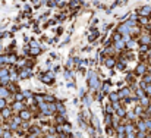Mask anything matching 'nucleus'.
I'll list each match as a JSON object with an SVG mask.
<instances>
[{
  "label": "nucleus",
  "mask_w": 151,
  "mask_h": 138,
  "mask_svg": "<svg viewBox=\"0 0 151 138\" xmlns=\"http://www.w3.org/2000/svg\"><path fill=\"white\" fill-rule=\"evenodd\" d=\"M90 85H91V88H97L98 87V81H97V76H96L94 72L90 74Z\"/></svg>",
  "instance_id": "1"
},
{
  "label": "nucleus",
  "mask_w": 151,
  "mask_h": 138,
  "mask_svg": "<svg viewBox=\"0 0 151 138\" xmlns=\"http://www.w3.org/2000/svg\"><path fill=\"white\" fill-rule=\"evenodd\" d=\"M9 94H10V93L7 91L5 87H0V98H6V97L9 96Z\"/></svg>",
  "instance_id": "2"
},
{
  "label": "nucleus",
  "mask_w": 151,
  "mask_h": 138,
  "mask_svg": "<svg viewBox=\"0 0 151 138\" xmlns=\"http://www.w3.org/2000/svg\"><path fill=\"white\" fill-rule=\"evenodd\" d=\"M12 107H13L15 110H18V112H22V110H23L22 103H21V101H15L13 104H12Z\"/></svg>",
  "instance_id": "3"
},
{
  "label": "nucleus",
  "mask_w": 151,
  "mask_h": 138,
  "mask_svg": "<svg viewBox=\"0 0 151 138\" xmlns=\"http://www.w3.org/2000/svg\"><path fill=\"white\" fill-rule=\"evenodd\" d=\"M19 115H21V119H25V120L31 118V113H29L28 110H22V112H19Z\"/></svg>",
  "instance_id": "4"
},
{
  "label": "nucleus",
  "mask_w": 151,
  "mask_h": 138,
  "mask_svg": "<svg viewBox=\"0 0 151 138\" xmlns=\"http://www.w3.org/2000/svg\"><path fill=\"white\" fill-rule=\"evenodd\" d=\"M29 69H22V71H21V78H28V76H29Z\"/></svg>",
  "instance_id": "5"
},
{
  "label": "nucleus",
  "mask_w": 151,
  "mask_h": 138,
  "mask_svg": "<svg viewBox=\"0 0 151 138\" xmlns=\"http://www.w3.org/2000/svg\"><path fill=\"white\" fill-rule=\"evenodd\" d=\"M0 115H2V118H7V116L10 115V109H9V107H6V109H3Z\"/></svg>",
  "instance_id": "6"
},
{
  "label": "nucleus",
  "mask_w": 151,
  "mask_h": 138,
  "mask_svg": "<svg viewBox=\"0 0 151 138\" xmlns=\"http://www.w3.org/2000/svg\"><path fill=\"white\" fill-rule=\"evenodd\" d=\"M110 100L113 101V103H116V101L119 100V94H116V93H112V94H110Z\"/></svg>",
  "instance_id": "7"
},
{
  "label": "nucleus",
  "mask_w": 151,
  "mask_h": 138,
  "mask_svg": "<svg viewBox=\"0 0 151 138\" xmlns=\"http://www.w3.org/2000/svg\"><path fill=\"white\" fill-rule=\"evenodd\" d=\"M115 65V62H113V59L112 57H109V59H106V66H109V68H112Z\"/></svg>",
  "instance_id": "8"
},
{
  "label": "nucleus",
  "mask_w": 151,
  "mask_h": 138,
  "mask_svg": "<svg viewBox=\"0 0 151 138\" xmlns=\"http://www.w3.org/2000/svg\"><path fill=\"white\" fill-rule=\"evenodd\" d=\"M6 109V100L5 98H0V110Z\"/></svg>",
  "instance_id": "9"
},
{
  "label": "nucleus",
  "mask_w": 151,
  "mask_h": 138,
  "mask_svg": "<svg viewBox=\"0 0 151 138\" xmlns=\"http://www.w3.org/2000/svg\"><path fill=\"white\" fill-rule=\"evenodd\" d=\"M3 138H12V132H10V129H7V131L3 132Z\"/></svg>",
  "instance_id": "10"
},
{
  "label": "nucleus",
  "mask_w": 151,
  "mask_h": 138,
  "mask_svg": "<svg viewBox=\"0 0 151 138\" xmlns=\"http://www.w3.org/2000/svg\"><path fill=\"white\" fill-rule=\"evenodd\" d=\"M44 101H50V103H53V101H54V98H53L51 96H44Z\"/></svg>",
  "instance_id": "11"
},
{
  "label": "nucleus",
  "mask_w": 151,
  "mask_h": 138,
  "mask_svg": "<svg viewBox=\"0 0 151 138\" xmlns=\"http://www.w3.org/2000/svg\"><path fill=\"white\" fill-rule=\"evenodd\" d=\"M116 47H117V50H120L123 47V41H116Z\"/></svg>",
  "instance_id": "12"
},
{
  "label": "nucleus",
  "mask_w": 151,
  "mask_h": 138,
  "mask_svg": "<svg viewBox=\"0 0 151 138\" xmlns=\"http://www.w3.org/2000/svg\"><path fill=\"white\" fill-rule=\"evenodd\" d=\"M23 97L29 98V97H31V93H29V91H25V93H23Z\"/></svg>",
  "instance_id": "13"
},
{
  "label": "nucleus",
  "mask_w": 151,
  "mask_h": 138,
  "mask_svg": "<svg viewBox=\"0 0 151 138\" xmlns=\"http://www.w3.org/2000/svg\"><path fill=\"white\" fill-rule=\"evenodd\" d=\"M123 126H119V128H117V132H119V134H122V132H123Z\"/></svg>",
  "instance_id": "14"
},
{
  "label": "nucleus",
  "mask_w": 151,
  "mask_h": 138,
  "mask_svg": "<svg viewBox=\"0 0 151 138\" xmlns=\"http://www.w3.org/2000/svg\"><path fill=\"white\" fill-rule=\"evenodd\" d=\"M47 138H54V137H53V135H47Z\"/></svg>",
  "instance_id": "15"
}]
</instances>
